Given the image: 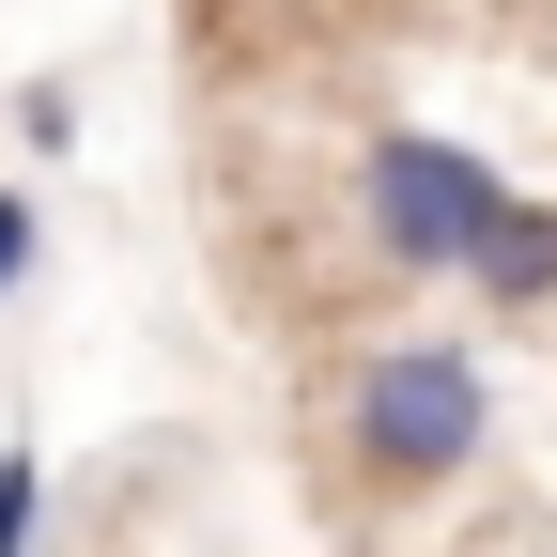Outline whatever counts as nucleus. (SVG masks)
I'll list each match as a JSON object with an SVG mask.
<instances>
[{"instance_id":"1","label":"nucleus","mask_w":557,"mask_h":557,"mask_svg":"<svg viewBox=\"0 0 557 557\" xmlns=\"http://www.w3.org/2000/svg\"><path fill=\"white\" fill-rule=\"evenodd\" d=\"M480 434H496V387H480L465 341H387V357L357 372V465L387 480V496H434V480H465Z\"/></svg>"},{"instance_id":"2","label":"nucleus","mask_w":557,"mask_h":557,"mask_svg":"<svg viewBox=\"0 0 557 557\" xmlns=\"http://www.w3.org/2000/svg\"><path fill=\"white\" fill-rule=\"evenodd\" d=\"M357 201H372V248L403 263V278H465V248H480V218H496V171L465 156V139H418V124H387L372 139V171H357Z\"/></svg>"},{"instance_id":"3","label":"nucleus","mask_w":557,"mask_h":557,"mask_svg":"<svg viewBox=\"0 0 557 557\" xmlns=\"http://www.w3.org/2000/svg\"><path fill=\"white\" fill-rule=\"evenodd\" d=\"M465 278H480L496 310H542V295H557V201H496L480 248H465Z\"/></svg>"},{"instance_id":"4","label":"nucleus","mask_w":557,"mask_h":557,"mask_svg":"<svg viewBox=\"0 0 557 557\" xmlns=\"http://www.w3.org/2000/svg\"><path fill=\"white\" fill-rule=\"evenodd\" d=\"M32 542H47V465L0 449V557H32Z\"/></svg>"},{"instance_id":"5","label":"nucleus","mask_w":557,"mask_h":557,"mask_svg":"<svg viewBox=\"0 0 557 557\" xmlns=\"http://www.w3.org/2000/svg\"><path fill=\"white\" fill-rule=\"evenodd\" d=\"M32 248H47V218H32V186H0V295L32 278Z\"/></svg>"}]
</instances>
